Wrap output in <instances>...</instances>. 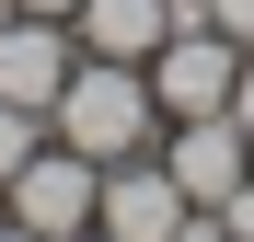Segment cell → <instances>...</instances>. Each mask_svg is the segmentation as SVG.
Segmentation results:
<instances>
[{
	"label": "cell",
	"mask_w": 254,
	"mask_h": 242,
	"mask_svg": "<svg viewBox=\"0 0 254 242\" xmlns=\"http://www.w3.org/2000/svg\"><path fill=\"white\" fill-rule=\"evenodd\" d=\"M93 196H104V161H81L69 139H35V161L0 185V219H23V231L69 242V231H93Z\"/></svg>",
	"instance_id": "7a4b0ae2"
},
{
	"label": "cell",
	"mask_w": 254,
	"mask_h": 242,
	"mask_svg": "<svg viewBox=\"0 0 254 242\" xmlns=\"http://www.w3.org/2000/svg\"><path fill=\"white\" fill-rule=\"evenodd\" d=\"M47 139H69L81 161L162 150V93H150V69H127V58H81L69 93H58V115H47Z\"/></svg>",
	"instance_id": "6da1fadb"
},
{
	"label": "cell",
	"mask_w": 254,
	"mask_h": 242,
	"mask_svg": "<svg viewBox=\"0 0 254 242\" xmlns=\"http://www.w3.org/2000/svg\"><path fill=\"white\" fill-rule=\"evenodd\" d=\"M12 12H23V0H0V23H12Z\"/></svg>",
	"instance_id": "7c38bea8"
},
{
	"label": "cell",
	"mask_w": 254,
	"mask_h": 242,
	"mask_svg": "<svg viewBox=\"0 0 254 242\" xmlns=\"http://www.w3.org/2000/svg\"><path fill=\"white\" fill-rule=\"evenodd\" d=\"M196 12H208V0H196Z\"/></svg>",
	"instance_id": "5bb4252c"
},
{
	"label": "cell",
	"mask_w": 254,
	"mask_h": 242,
	"mask_svg": "<svg viewBox=\"0 0 254 242\" xmlns=\"http://www.w3.org/2000/svg\"><path fill=\"white\" fill-rule=\"evenodd\" d=\"M196 12V0H81L69 35H81V58H127V69H150V47Z\"/></svg>",
	"instance_id": "8992f818"
},
{
	"label": "cell",
	"mask_w": 254,
	"mask_h": 242,
	"mask_svg": "<svg viewBox=\"0 0 254 242\" xmlns=\"http://www.w3.org/2000/svg\"><path fill=\"white\" fill-rule=\"evenodd\" d=\"M23 12H47V23H69V12H81V0H23Z\"/></svg>",
	"instance_id": "30bf717a"
},
{
	"label": "cell",
	"mask_w": 254,
	"mask_h": 242,
	"mask_svg": "<svg viewBox=\"0 0 254 242\" xmlns=\"http://www.w3.org/2000/svg\"><path fill=\"white\" fill-rule=\"evenodd\" d=\"M35 139H47V115H23V104H0V185L35 161Z\"/></svg>",
	"instance_id": "52a82bcc"
},
{
	"label": "cell",
	"mask_w": 254,
	"mask_h": 242,
	"mask_svg": "<svg viewBox=\"0 0 254 242\" xmlns=\"http://www.w3.org/2000/svg\"><path fill=\"white\" fill-rule=\"evenodd\" d=\"M69 69H81V35H69V23H47V12H12V23H0V104L58 115Z\"/></svg>",
	"instance_id": "5b68a950"
},
{
	"label": "cell",
	"mask_w": 254,
	"mask_h": 242,
	"mask_svg": "<svg viewBox=\"0 0 254 242\" xmlns=\"http://www.w3.org/2000/svg\"><path fill=\"white\" fill-rule=\"evenodd\" d=\"M93 231H104V242H174V231H185V185L162 173V150H127V161H104Z\"/></svg>",
	"instance_id": "277c9868"
},
{
	"label": "cell",
	"mask_w": 254,
	"mask_h": 242,
	"mask_svg": "<svg viewBox=\"0 0 254 242\" xmlns=\"http://www.w3.org/2000/svg\"><path fill=\"white\" fill-rule=\"evenodd\" d=\"M162 173L185 185V208H220L254 173V127L243 115H174V127H162Z\"/></svg>",
	"instance_id": "3957f363"
},
{
	"label": "cell",
	"mask_w": 254,
	"mask_h": 242,
	"mask_svg": "<svg viewBox=\"0 0 254 242\" xmlns=\"http://www.w3.org/2000/svg\"><path fill=\"white\" fill-rule=\"evenodd\" d=\"M0 242H47V231H23V219H0Z\"/></svg>",
	"instance_id": "8fae6325"
},
{
	"label": "cell",
	"mask_w": 254,
	"mask_h": 242,
	"mask_svg": "<svg viewBox=\"0 0 254 242\" xmlns=\"http://www.w3.org/2000/svg\"><path fill=\"white\" fill-rule=\"evenodd\" d=\"M231 115H243V127H254V58H243V81H231Z\"/></svg>",
	"instance_id": "9c48e42d"
},
{
	"label": "cell",
	"mask_w": 254,
	"mask_h": 242,
	"mask_svg": "<svg viewBox=\"0 0 254 242\" xmlns=\"http://www.w3.org/2000/svg\"><path fill=\"white\" fill-rule=\"evenodd\" d=\"M69 242H104V231H69Z\"/></svg>",
	"instance_id": "4fadbf2b"
},
{
	"label": "cell",
	"mask_w": 254,
	"mask_h": 242,
	"mask_svg": "<svg viewBox=\"0 0 254 242\" xmlns=\"http://www.w3.org/2000/svg\"><path fill=\"white\" fill-rule=\"evenodd\" d=\"M208 23H220L231 47H254V0H208Z\"/></svg>",
	"instance_id": "ba28073f"
}]
</instances>
